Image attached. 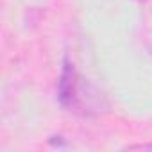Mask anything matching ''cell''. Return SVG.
I'll return each mask as SVG.
<instances>
[]
</instances>
